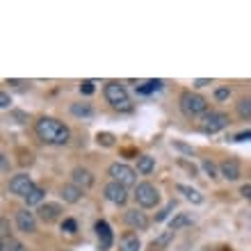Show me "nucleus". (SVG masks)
<instances>
[{
    "label": "nucleus",
    "mask_w": 251,
    "mask_h": 251,
    "mask_svg": "<svg viewBox=\"0 0 251 251\" xmlns=\"http://www.w3.org/2000/svg\"><path fill=\"white\" fill-rule=\"evenodd\" d=\"M124 222L130 228H135V231H146L149 228V224H151V219L146 217V212L137 210V208H130V210L124 212Z\"/></svg>",
    "instance_id": "9b49d317"
},
{
    "label": "nucleus",
    "mask_w": 251,
    "mask_h": 251,
    "mask_svg": "<svg viewBox=\"0 0 251 251\" xmlns=\"http://www.w3.org/2000/svg\"><path fill=\"white\" fill-rule=\"evenodd\" d=\"M80 92L85 94V96H92L94 94V80H82V82H80Z\"/></svg>",
    "instance_id": "c756f323"
},
{
    "label": "nucleus",
    "mask_w": 251,
    "mask_h": 251,
    "mask_svg": "<svg viewBox=\"0 0 251 251\" xmlns=\"http://www.w3.org/2000/svg\"><path fill=\"white\" fill-rule=\"evenodd\" d=\"M62 231H64L66 235H75V233H78V222L71 217H66L64 222H62Z\"/></svg>",
    "instance_id": "a878e982"
},
{
    "label": "nucleus",
    "mask_w": 251,
    "mask_h": 251,
    "mask_svg": "<svg viewBox=\"0 0 251 251\" xmlns=\"http://www.w3.org/2000/svg\"><path fill=\"white\" fill-rule=\"evenodd\" d=\"M162 87V80H146L142 87H137V92L139 94H151V92H155V89H160Z\"/></svg>",
    "instance_id": "393cba45"
},
{
    "label": "nucleus",
    "mask_w": 251,
    "mask_h": 251,
    "mask_svg": "<svg viewBox=\"0 0 251 251\" xmlns=\"http://www.w3.org/2000/svg\"><path fill=\"white\" fill-rule=\"evenodd\" d=\"M245 139H251V130H249V132H240V135H235V142H245Z\"/></svg>",
    "instance_id": "58836bf2"
},
{
    "label": "nucleus",
    "mask_w": 251,
    "mask_h": 251,
    "mask_svg": "<svg viewBox=\"0 0 251 251\" xmlns=\"http://www.w3.org/2000/svg\"><path fill=\"white\" fill-rule=\"evenodd\" d=\"M178 107L187 119H203L205 114L210 112V110H208V99L201 96V94H197V92H192V89L180 94Z\"/></svg>",
    "instance_id": "f03ea898"
},
{
    "label": "nucleus",
    "mask_w": 251,
    "mask_h": 251,
    "mask_svg": "<svg viewBox=\"0 0 251 251\" xmlns=\"http://www.w3.org/2000/svg\"><path fill=\"white\" fill-rule=\"evenodd\" d=\"M7 85H25L23 80H7Z\"/></svg>",
    "instance_id": "a19ab883"
},
{
    "label": "nucleus",
    "mask_w": 251,
    "mask_h": 251,
    "mask_svg": "<svg viewBox=\"0 0 251 251\" xmlns=\"http://www.w3.org/2000/svg\"><path fill=\"white\" fill-rule=\"evenodd\" d=\"M103 197H105V201H110V203H114V205H126L130 194H128V187L110 180V183L103 185Z\"/></svg>",
    "instance_id": "6e6552de"
},
{
    "label": "nucleus",
    "mask_w": 251,
    "mask_h": 251,
    "mask_svg": "<svg viewBox=\"0 0 251 251\" xmlns=\"http://www.w3.org/2000/svg\"><path fill=\"white\" fill-rule=\"evenodd\" d=\"M135 201H137L139 208H155V205L160 203V190L153 183H139L137 187H135Z\"/></svg>",
    "instance_id": "39448f33"
},
{
    "label": "nucleus",
    "mask_w": 251,
    "mask_h": 251,
    "mask_svg": "<svg viewBox=\"0 0 251 251\" xmlns=\"http://www.w3.org/2000/svg\"><path fill=\"white\" fill-rule=\"evenodd\" d=\"M155 172V158L151 155H139L137 158V174L142 176H149V174Z\"/></svg>",
    "instance_id": "6ab92c4d"
},
{
    "label": "nucleus",
    "mask_w": 251,
    "mask_h": 251,
    "mask_svg": "<svg viewBox=\"0 0 251 251\" xmlns=\"http://www.w3.org/2000/svg\"><path fill=\"white\" fill-rule=\"evenodd\" d=\"M240 194H242L247 201H251V183H249V185H242V187H240Z\"/></svg>",
    "instance_id": "c9c22d12"
},
{
    "label": "nucleus",
    "mask_w": 251,
    "mask_h": 251,
    "mask_svg": "<svg viewBox=\"0 0 251 251\" xmlns=\"http://www.w3.org/2000/svg\"><path fill=\"white\" fill-rule=\"evenodd\" d=\"M240 114H242V117L251 114V100H242V105H240Z\"/></svg>",
    "instance_id": "f704fd0d"
},
{
    "label": "nucleus",
    "mask_w": 251,
    "mask_h": 251,
    "mask_svg": "<svg viewBox=\"0 0 251 251\" xmlns=\"http://www.w3.org/2000/svg\"><path fill=\"white\" fill-rule=\"evenodd\" d=\"M119 251H139V238H137V233H124L119 240Z\"/></svg>",
    "instance_id": "f3484780"
},
{
    "label": "nucleus",
    "mask_w": 251,
    "mask_h": 251,
    "mask_svg": "<svg viewBox=\"0 0 251 251\" xmlns=\"http://www.w3.org/2000/svg\"><path fill=\"white\" fill-rule=\"evenodd\" d=\"M228 124H231L228 114L210 110V112L201 119V130H203L205 135H217V132H222L224 128H228Z\"/></svg>",
    "instance_id": "423d86ee"
},
{
    "label": "nucleus",
    "mask_w": 251,
    "mask_h": 251,
    "mask_svg": "<svg viewBox=\"0 0 251 251\" xmlns=\"http://www.w3.org/2000/svg\"><path fill=\"white\" fill-rule=\"evenodd\" d=\"M12 117L19 121V124H25V121H27V114L25 112H19V110H16V112H12Z\"/></svg>",
    "instance_id": "e433bc0d"
},
{
    "label": "nucleus",
    "mask_w": 251,
    "mask_h": 251,
    "mask_svg": "<svg viewBox=\"0 0 251 251\" xmlns=\"http://www.w3.org/2000/svg\"><path fill=\"white\" fill-rule=\"evenodd\" d=\"M103 94H105V100L110 103V107L117 110V112H130L132 110L130 94H128L126 85L119 82V80H110V82L103 87Z\"/></svg>",
    "instance_id": "7ed1b4c3"
},
{
    "label": "nucleus",
    "mask_w": 251,
    "mask_h": 251,
    "mask_svg": "<svg viewBox=\"0 0 251 251\" xmlns=\"http://www.w3.org/2000/svg\"><path fill=\"white\" fill-rule=\"evenodd\" d=\"M37 187V183L32 180V176L30 174H16V176H12L9 178V185H7V190L12 192L14 197H21V199H25L30 192Z\"/></svg>",
    "instance_id": "0eeeda50"
},
{
    "label": "nucleus",
    "mask_w": 251,
    "mask_h": 251,
    "mask_svg": "<svg viewBox=\"0 0 251 251\" xmlns=\"http://www.w3.org/2000/svg\"><path fill=\"white\" fill-rule=\"evenodd\" d=\"M219 174H222V178H226V180H238L240 178L238 160H233V158L222 160V162H219Z\"/></svg>",
    "instance_id": "2eb2a0df"
},
{
    "label": "nucleus",
    "mask_w": 251,
    "mask_h": 251,
    "mask_svg": "<svg viewBox=\"0 0 251 251\" xmlns=\"http://www.w3.org/2000/svg\"><path fill=\"white\" fill-rule=\"evenodd\" d=\"M190 224H192L190 212H178V215L169 222V228H172V231H180V228H185V226H190Z\"/></svg>",
    "instance_id": "4be33fe9"
},
{
    "label": "nucleus",
    "mask_w": 251,
    "mask_h": 251,
    "mask_svg": "<svg viewBox=\"0 0 251 251\" xmlns=\"http://www.w3.org/2000/svg\"><path fill=\"white\" fill-rule=\"evenodd\" d=\"M71 183L73 185H78L80 190H89V187H94V183H96V176H94V172H89L87 167H75L71 172Z\"/></svg>",
    "instance_id": "f8f14e48"
},
{
    "label": "nucleus",
    "mask_w": 251,
    "mask_h": 251,
    "mask_svg": "<svg viewBox=\"0 0 251 251\" xmlns=\"http://www.w3.org/2000/svg\"><path fill=\"white\" fill-rule=\"evenodd\" d=\"M0 228H2V233H0V235H2V240H7V231H9V226H7V219L5 217L0 219Z\"/></svg>",
    "instance_id": "4c0bfd02"
},
{
    "label": "nucleus",
    "mask_w": 251,
    "mask_h": 251,
    "mask_svg": "<svg viewBox=\"0 0 251 251\" xmlns=\"http://www.w3.org/2000/svg\"><path fill=\"white\" fill-rule=\"evenodd\" d=\"M172 146H174V149H178V151H183L185 155H194V149H192V146H187V144H183V142H172Z\"/></svg>",
    "instance_id": "7c9ffc66"
},
{
    "label": "nucleus",
    "mask_w": 251,
    "mask_h": 251,
    "mask_svg": "<svg viewBox=\"0 0 251 251\" xmlns=\"http://www.w3.org/2000/svg\"><path fill=\"white\" fill-rule=\"evenodd\" d=\"M16 228L21 233H37V215L30 212V208L16 210Z\"/></svg>",
    "instance_id": "1a4fd4ad"
},
{
    "label": "nucleus",
    "mask_w": 251,
    "mask_h": 251,
    "mask_svg": "<svg viewBox=\"0 0 251 251\" xmlns=\"http://www.w3.org/2000/svg\"><path fill=\"white\" fill-rule=\"evenodd\" d=\"M62 205L60 203H41L39 208H37V219H41L44 224H53V222H57V219L62 217Z\"/></svg>",
    "instance_id": "ddd939ff"
},
{
    "label": "nucleus",
    "mask_w": 251,
    "mask_h": 251,
    "mask_svg": "<svg viewBox=\"0 0 251 251\" xmlns=\"http://www.w3.org/2000/svg\"><path fill=\"white\" fill-rule=\"evenodd\" d=\"M174 233H176V231H172V228H169V231H162V233L158 235V238H155V240L151 242V249H153V251H162V249H167V247H169V242L174 240Z\"/></svg>",
    "instance_id": "412c9836"
},
{
    "label": "nucleus",
    "mask_w": 251,
    "mask_h": 251,
    "mask_svg": "<svg viewBox=\"0 0 251 251\" xmlns=\"http://www.w3.org/2000/svg\"><path fill=\"white\" fill-rule=\"evenodd\" d=\"M215 99H217L219 103L231 99V89H228V87H217V89H215Z\"/></svg>",
    "instance_id": "cd10ccee"
},
{
    "label": "nucleus",
    "mask_w": 251,
    "mask_h": 251,
    "mask_svg": "<svg viewBox=\"0 0 251 251\" xmlns=\"http://www.w3.org/2000/svg\"><path fill=\"white\" fill-rule=\"evenodd\" d=\"M34 135L50 146H66L71 142V128L55 117H41L34 121Z\"/></svg>",
    "instance_id": "f257e3e1"
},
{
    "label": "nucleus",
    "mask_w": 251,
    "mask_h": 251,
    "mask_svg": "<svg viewBox=\"0 0 251 251\" xmlns=\"http://www.w3.org/2000/svg\"><path fill=\"white\" fill-rule=\"evenodd\" d=\"M96 238H99V249L100 251H110L114 245V235H112V228H110V224H107L105 219H99L96 222Z\"/></svg>",
    "instance_id": "9d476101"
},
{
    "label": "nucleus",
    "mask_w": 251,
    "mask_h": 251,
    "mask_svg": "<svg viewBox=\"0 0 251 251\" xmlns=\"http://www.w3.org/2000/svg\"><path fill=\"white\" fill-rule=\"evenodd\" d=\"M178 165L183 167V169H187V172H190L192 176H197V167H194V165H190L187 160H183V158H180V160H178Z\"/></svg>",
    "instance_id": "72a5a7b5"
},
{
    "label": "nucleus",
    "mask_w": 251,
    "mask_h": 251,
    "mask_svg": "<svg viewBox=\"0 0 251 251\" xmlns=\"http://www.w3.org/2000/svg\"><path fill=\"white\" fill-rule=\"evenodd\" d=\"M44 199H46V190H44L41 185H37L25 199H23V201H25V208H30V205H37V208H39V205L44 203Z\"/></svg>",
    "instance_id": "a211bd4d"
},
{
    "label": "nucleus",
    "mask_w": 251,
    "mask_h": 251,
    "mask_svg": "<svg viewBox=\"0 0 251 251\" xmlns=\"http://www.w3.org/2000/svg\"><path fill=\"white\" fill-rule=\"evenodd\" d=\"M2 251H27L25 245H21V242H16V240H2Z\"/></svg>",
    "instance_id": "bb28decb"
},
{
    "label": "nucleus",
    "mask_w": 251,
    "mask_h": 251,
    "mask_svg": "<svg viewBox=\"0 0 251 251\" xmlns=\"http://www.w3.org/2000/svg\"><path fill=\"white\" fill-rule=\"evenodd\" d=\"M71 114L78 119H92L94 117V107L89 103H71Z\"/></svg>",
    "instance_id": "aec40b11"
},
{
    "label": "nucleus",
    "mask_w": 251,
    "mask_h": 251,
    "mask_svg": "<svg viewBox=\"0 0 251 251\" xmlns=\"http://www.w3.org/2000/svg\"><path fill=\"white\" fill-rule=\"evenodd\" d=\"M205 85H210V80H197L194 82V87H205Z\"/></svg>",
    "instance_id": "ea45409f"
},
{
    "label": "nucleus",
    "mask_w": 251,
    "mask_h": 251,
    "mask_svg": "<svg viewBox=\"0 0 251 251\" xmlns=\"http://www.w3.org/2000/svg\"><path fill=\"white\" fill-rule=\"evenodd\" d=\"M201 169H203L205 176H210V178H222V174H219V165H215L212 160H201Z\"/></svg>",
    "instance_id": "5701e85b"
},
{
    "label": "nucleus",
    "mask_w": 251,
    "mask_h": 251,
    "mask_svg": "<svg viewBox=\"0 0 251 251\" xmlns=\"http://www.w3.org/2000/svg\"><path fill=\"white\" fill-rule=\"evenodd\" d=\"M174 208H176V203H174V201H172V203H167L165 208H162V210L155 215V222H162V219H167V217H169V212H172Z\"/></svg>",
    "instance_id": "c85d7f7f"
},
{
    "label": "nucleus",
    "mask_w": 251,
    "mask_h": 251,
    "mask_svg": "<svg viewBox=\"0 0 251 251\" xmlns=\"http://www.w3.org/2000/svg\"><path fill=\"white\" fill-rule=\"evenodd\" d=\"M9 105H12V99L7 96V92H0V107H2V110H7Z\"/></svg>",
    "instance_id": "473e14b6"
},
{
    "label": "nucleus",
    "mask_w": 251,
    "mask_h": 251,
    "mask_svg": "<svg viewBox=\"0 0 251 251\" xmlns=\"http://www.w3.org/2000/svg\"><path fill=\"white\" fill-rule=\"evenodd\" d=\"M60 197L64 199V203H80L82 197H85V190H80V187L73 185V183H66V185L60 187Z\"/></svg>",
    "instance_id": "4468645a"
},
{
    "label": "nucleus",
    "mask_w": 251,
    "mask_h": 251,
    "mask_svg": "<svg viewBox=\"0 0 251 251\" xmlns=\"http://www.w3.org/2000/svg\"><path fill=\"white\" fill-rule=\"evenodd\" d=\"M0 169H2V174L9 172V158H7V153H0Z\"/></svg>",
    "instance_id": "2f4dec72"
},
{
    "label": "nucleus",
    "mask_w": 251,
    "mask_h": 251,
    "mask_svg": "<svg viewBox=\"0 0 251 251\" xmlns=\"http://www.w3.org/2000/svg\"><path fill=\"white\" fill-rule=\"evenodd\" d=\"M66 251H69V249H66Z\"/></svg>",
    "instance_id": "79ce46f5"
},
{
    "label": "nucleus",
    "mask_w": 251,
    "mask_h": 251,
    "mask_svg": "<svg viewBox=\"0 0 251 251\" xmlns=\"http://www.w3.org/2000/svg\"><path fill=\"white\" fill-rule=\"evenodd\" d=\"M96 142H99L100 146H105V149H110V146H114L117 144V137H114L112 132H99V135H96Z\"/></svg>",
    "instance_id": "b1692460"
},
{
    "label": "nucleus",
    "mask_w": 251,
    "mask_h": 251,
    "mask_svg": "<svg viewBox=\"0 0 251 251\" xmlns=\"http://www.w3.org/2000/svg\"><path fill=\"white\" fill-rule=\"evenodd\" d=\"M176 192H180L183 197L190 201V203H194V205H199V203H203V194L197 190V187H192V185H183V183H178L176 185Z\"/></svg>",
    "instance_id": "dca6fc26"
},
{
    "label": "nucleus",
    "mask_w": 251,
    "mask_h": 251,
    "mask_svg": "<svg viewBox=\"0 0 251 251\" xmlns=\"http://www.w3.org/2000/svg\"><path fill=\"white\" fill-rule=\"evenodd\" d=\"M107 176L110 180L114 183H119L124 187H137V172L132 169L130 165H126V162H112V165L107 167Z\"/></svg>",
    "instance_id": "20e7f679"
}]
</instances>
